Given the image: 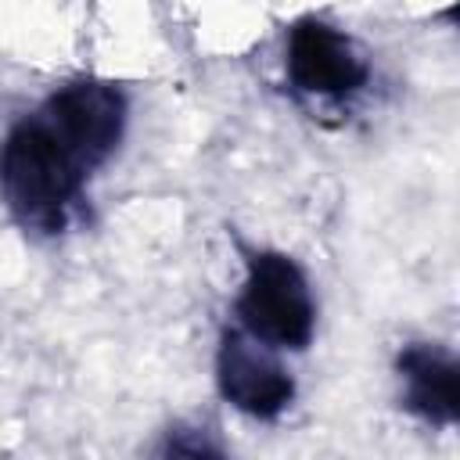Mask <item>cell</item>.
I'll return each instance as SVG.
<instances>
[{
  "mask_svg": "<svg viewBox=\"0 0 460 460\" xmlns=\"http://www.w3.org/2000/svg\"><path fill=\"white\" fill-rule=\"evenodd\" d=\"M86 169L61 147L40 115L14 122L0 144V194L11 216L40 234H58L79 201Z\"/></svg>",
  "mask_w": 460,
  "mask_h": 460,
  "instance_id": "cell-1",
  "label": "cell"
},
{
  "mask_svg": "<svg viewBox=\"0 0 460 460\" xmlns=\"http://www.w3.org/2000/svg\"><path fill=\"white\" fill-rule=\"evenodd\" d=\"M237 316L241 331L270 349H305L316 327V302L302 266L284 252H252Z\"/></svg>",
  "mask_w": 460,
  "mask_h": 460,
  "instance_id": "cell-2",
  "label": "cell"
},
{
  "mask_svg": "<svg viewBox=\"0 0 460 460\" xmlns=\"http://www.w3.org/2000/svg\"><path fill=\"white\" fill-rule=\"evenodd\" d=\"M126 93L108 79H75L54 90L40 111V119L50 126L61 147L86 172H93L115 155L126 133Z\"/></svg>",
  "mask_w": 460,
  "mask_h": 460,
  "instance_id": "cell-3",
  "label": "cell"
},
{
  "mask_svg": "<svg viewBox=\"0 0 460 460\" xmlns=\"http://www.w3.org/2000/svg\"><path fill=\"white\" fill-rule=\"evenodd\" d=\"M216 381L223 399L259 420L280 417L295 399V377L270 352V345L255 341L244 331H226L216 352Z\"/></svg>",
  "mask_w": 460,
  "mask_h": 460,
  "instance_id": "cell-4",
  "label": "cell"
},
{
  "mask_svg": "<svg viewBox=\"0 0 460 460\" xmlns=\"http://www.w3.org/2000/svg\"><path fill=\"white\" fill-rule=\"evenodd\" d=\"M288 79L313 97H349L370 79V68L341 29L302 18L288 32Z\"/></svg>",
  "mask_w": 460,
  "mask_h": 460,
  "instance_id": "cell-5",
  "label": "cell"
},
{
  "mask_svg": "<svg viewBox=\"0 0 460 460\" xmlns=\"http://www.w3.org/2000/svg\"><path fill=\"white\" fill-rule=\"evenodd\" d=\"M402 381V406L428 424L449 428L460 417V367L456 356L431 341H410L395 356Z\"/></svg>",
  "mask_w": 460,
  "mask_h": 460,
  "instance_id": "cell-6",
  "label": "cell"
},
{
  "mask_svg": "<svg viewBox=\"0 0 460 460\" xmlns=\"http://www.w3.org/2000/svg\"><path fill=\"white\" fill-rule=\"evenodd\" d=\"M158 460H226V453L205 428H169Z\"/></svg>",
  "mask_w": 460,
  "mask_h": 460,
  "instance_id": "cell-7",
  "label": "cell"
}]
</instances>
